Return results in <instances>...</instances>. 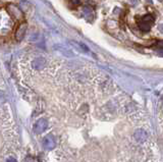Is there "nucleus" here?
Returning <instances> with one entry per match:
<instances>
[{"instance_id": "nucleus-1", "label": "nucleus", "mask_w": 163, "mask_h": 162, "mask_svg": "<svg viewBox=\"0 0 163 162\" xmlns=\"http://www.w3.org/2000/svg\"><path fill=\"white\" fill-rule=\"evenodd\" d=\"M153 23H154L153 16H152L151 15H147L138 21V24H139V28L142 30L143 32L147 33V32L150 31L151 26L153 24Z\"/></svg>"}, {"instance_id": "nucleus-2", "label": "nucleus", "mask_w": 163, "mask_h": 162, "mask_svg": "<svg viewBox=\"0 0 163 162\" xmlns=\"http://www.w3.org/2000/svg\"><path fill=\"white\" fill-rule=\"evenodd\" d=\"M48 127V122H47V120L44 119V118H41L39 119L38 122L35 123V125H34V131L36 134H41V133H43L46 128H47Z\"/></svg>"}, {"instance_id": "nucleus-3", "label": "nucleus", "mask_w": 163, "mask_h": 162, "mask_svg": "<svg viewBox=\"0 0 163 162\" xmlns=\"http://www.w3.org/2000/svg\"><path fill=\"white\" fill-rule=\"evenodd\" d=\"M27 28H28V24L27 23H21L20 26L18 27L15 31V38L18 40H23V38L26 35V32H27Z\"/></svg>"}, {"instance_id": "nucleus-4", "label": "nucleus", "mask_w": 163, "mask_h": 162, "mask_svg": "<svg viewBox=\"0 0 163 162\" xmlns=\"http://www.w3.org/2000/svg\"><path fill=\"white\" fill-rule=\"evenodd\" d=\"M45 62L46 61H45L44 58H42V57H38V58H35L34 60H33L32 65L36 70H43V67L45 66Z\"/></svg>"}, {"instance_id": "nucleus-5", "label": "nucleus", "mask_w": 163, "mask_h": 162, "mask_svg": "<svg viewBox=\"0 0 163 162\" xmlns=\"http://www.w3.org/2000/svg\"><path fill=\"white\" fill-rule=\"evenodd\" d=\"M43 146H44L46 149H52V148L55 147V141H54L53 137L51 136L45 137L44 140H43Z\"/></svg>"}, {"instance_id": "nucleus-6", "label": "nucleus", "mask_w": 163, "mask_h": 162, "mask_svg": "<svg viewBox=\"0 0 163 162\" xmlns=\"http://www.w3.org/2000/svg\"><path fill=\"white\" fill-rule=\"evenodd\" d=\"M135 138H136V140H137L138 142H140V143L144 142L147 139L146 131H144L143 130H138L135 133Z\"/></svg>"}, {"instance_id": "nucleus-7", "label": "nucleus", "mask_w": 163, "mask_h": 162, "mask_svg": "<svg viewBox=\"0 0 163 162\" xmlns=\"http://www.w3.org/2000/svg\"><path fill=\"white\" fill-rule=\"evenodd\" d=\"M5 101H6V96H5V93L3 91H0V105L3 104Z\"/></svg>"}, {"instance_id": "nucleus-8", "label": "nucleus", "mask_w": 163, "mask_h": 162, "mask_svg": "<svg viewBox=\"0 0 163 162\" xmlns=\"http://www.w3.org/2000/svg\"><path fill=\"white\" fill-rule=\"evenodd\" d=\"M156 46L158 48H163V41H160V42H158L156 44Z\"/></svg>"}, {"instance_id": "nucleus-9", "label": "nucleus", "mask_w": 163, "mask_h": 162, "mask_svg": "<svg viewBox=\"0 0 163 162\" xmlns=\"http://www.w3.org/2000/svg\"><path fill=\"white\" fill-rule=\"evenodd\" d=\"M129 2L130 4H133V5H136L139 2V0H129Z\"/></svg>"}, {"instance_id": "nucleus-10", "label": "nucleus", "mask_w": 163, "mask_h": 162, "mask_svg": "<svg viewBox=\"0 0 163 162\" xmlns=\"http://www.w3.org/2000/svg\"><path fill=\"white\" fill-rule=\"evenodd\" d=\"M6 162H18V161H16L14 158L10 157V158H8V159H7V160H6Z\"/></svg>"}, {"instance_id": "nucleus-11", "label": "nucleus", "mask_w": 163, "mask_h": 162, "mask_svg": "<svg viewBox=\"0 0 163 162\" xmlns=\"http://www.w3.org/2000/svg\"><path fill=\"white\" fill-rule=\"evenodd\" d=\"M72 2L73 4H78L81 2V0H72Z\"/></svg>"}, {"instance_id": "nucleus-12", "label": "nucleus", "mask_w": 163, "mask_h": 162, "mask_svg": "<svg viewBox=\"0 0 163 162\" xmlns=\"http://www.w3.org/2000/svg\"><path fill=\"white\" fill-rule=\"evenodd\" d=\"M159 30L163 33V24H160V26H159Z\"/></svg>"}, {"instance_id": "nucleus-13", "label": "nucleus", "mask_w": 163, "mask_h": 162, "mask_svg": "<svg viewBox=\"0 0 163 162\" xmlns=\"http://www.w3.org/2000/svg\"><path fill=\"white\" fill-rule=\"evenodd\" d=\"M146 1H148V2H152V0H146Z\"/></svg>"}]
</instances>
